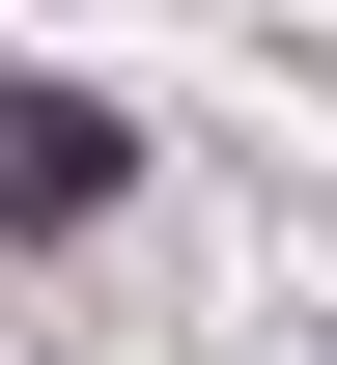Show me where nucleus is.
Listing matches in <instances>:
<instances>
[{
    "label": "nucleus",
    "instance_id": "1",
    "mask_svg": "<svg viewBox=\"0 0 337 365\" xmlns=\"http://www.w3.org/2000/svg\"><path fill=\"white\" fill-rule=\"evenodd\" d=\"M113 169H141V140H113L85 85H28V56H0V225H113Z\"/></svg>",
    "mask_w": 337,
    "mask_h": 365
}]
</instances>
